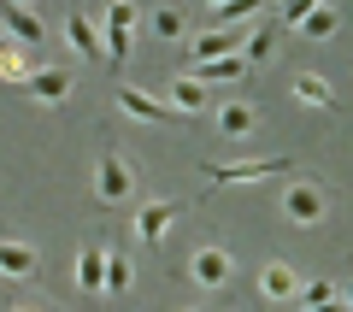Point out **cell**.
Here are the masks:
<instances>
[{
    "instance_id": "obj_28",
    "label": "cell",
    "mask_w": 353,
    "mask_h": 312,
    "mask_svg": "<svg viewBox=\"0 0 353 312\" xmlns=\"http://www.w3.org/2000/svg\"><path fill=\"white\" fill-rule=\"evenodd\" d=\"M12 6H36V0H12Z\"/></svg>"
},
{
    "instance_id": "obj_17",
    "label": "cell",
    "mask_w": 353,
    "mask_h": 312,
    "mask_svg": "<svg viewBox=\"0 0 353 312\" xmlns=\"http://www.w3.org/2000/svg\"><path fill=\"white\" fill-rule=\"evenodd\" d=\"M241 71H248V65H241V53H224V59H201V65H194V77H201V83H236Z\"/></svg>"
},
{
    "instance_id": "obj_19",
    "label": "cell",
    "mask_w": 353,
    "mask_h": 312,
    "mask_svg": "<svg viewBox=\"0 0 353 312\" xmlns=\"http://www.w3.org/2000/svg\"><path fill=\"white\" fill-rule=\"evenodd\" d=\"M130 283H136V265H130V253H106V295H130Z\"/></svg>"
},
{
    "instance_id": "obj_11",
    "label": "cell",
    "mask_w": 353,
    "mask_h": 312,
    "mask_svg": "<svg viewBox=\"0 0 353 312\" xmlns=\"http://www.w3.org/2000/svg\"><path fill=\"white\" fill-rule=\"evenodd\" d=\"M218 130H224L230 142H248L253 130H259V113H253L248 100H230V106H218Z\"/></svg>"
},
{
    "instance_id": "obj_22",
    "label": "cell",
    "mask_w": 353,
    "mask_h": 312,
    "mask_svg": "<svg viewBox=\"0 0 353 312\" xmlns=\"http://www.w3.org/2000/svg\"><path fill=\"white\" fill-rule=\"evenodd\" d=\"M336 295H341V289L330 283V277H312V283L294 289V300H301V306H324V300H336Z\"/></svg>"
},
{
    "instance_id": "obj_24",
    "label": "cell",
    "mask_w": 353,
    "mask_h": 312,
    "mask_svg": "<svg viewBox=\"0 0 353 312\" xmlns=\"http://www.w3.org/2000/svg\"><path fill=\"white\" fill-rule=\"evenodd\" d=\"M106 30V41H101V48H106V59H112V65H124L130 59V30H118V24H101Z\"/></svg>"
},
{
    "instance_id": "obj_30",
    "label": "cell",
    "mask_w": 353,
    "mask_h": 312,
    "mask_svg": "<svg viewBox=\"0 0 353 312\" xmlns=\"http://www.w3.org/2000/svg\"><path fill=\"white\" fill-rule=\"evenodd\" d=\"M206 6H218V0H206Z\"/></svg>"
},
{
    "instance_id": "obj_25",
    "label": "cell",
    "mask_w": 353,
    "mask_h": 312,
    "mask_svg": "<svg viewBox=\"0 0 353 312\" xmlns=\"http://www.w3.org/2000/svg\"><path fill=\"white\" fill-rule=\"evenodd\" d=\"M312 6H324V0H283V18H277V24H283V30H294L306 12H312Z\"/></svg>"
},
{
    "instance_id": "obj_2",
    "label": "cell",
    "mask_w": 353,
    "mask_h": 312,
    "mask_svg": "<svg viewBox=\"0 0 353 312\" xmlns=\"http://www.w3.org/2000/svg\"><path fill=\"white\" fill-rule=\"evenodd\" d=\"M130 188H136V171H130V159L106 148L101 159H94V200H101V206H124Z\"/></svg>"
},
{
    "instance_id": "obj_15",
    "label": "cell",
    "mask_w": 353,
    "mask_h": 312,
    "mask_svg": "<svg viewBox=\"0 0 353 312\" xmlns=\"http://www.w3.org/2000/svg\"><path fill=\"white\" fill-rule=\"evenodd\" d=\"M0 18H6V30H12L18 41H41L48 30H41V18L30 12V6H12V0H0Z\"/></svg>"
},
{
    "instance_id": "obj_5",
    "label": "cell",
    "mask_w": 353,
    "mask_h": 312,
    "mask_svg": "<svg viewBox=\"0 0 353 312\" xmlns=\"http://www.w3.org/2000/svg\"><path fill=\"white\" fill-rule=\"evenodd\" d=\"M277 41H283V24H277V18H259V24L241 36V65H248V71H253V65H271Z\"/></svg>"
},
{
    "instance_id": "obj_10",
    "label": "cell",
    "mask_w": 353,
    "mask_h": 312,
    "mask_svg": "<svg viewBox=\"0 0 353 312\" xmlns=\"http://www.w3.org/2000/svg\"><path fill=\"white\" fill-rule=\"evenodd\" d=\"M294 100L312 106V113H336V88H330L318 71H294Z\"/></svg>"
},
{
    "instance_id": "obj_4",
    "label": "cell",
    "mask_w": 353,
    "mask_h": 312,
    "mask_svg": "<svg viewBox=\"0 0 353 312\" xmlns=\"http://www.w3.org/2000/svg\"><path fill=\"white\" fill-rule=\"evenodd\" d=\"M118 113L141 118V124H176V118H183V113L171 106V100H153L148 88H136V83H124V88H118Z\"/></svg>"
},
{
    "instance_id": "obj_12",
    "label": "cell",
    "mask_w": 353,
    "mask_h": 312,
    "mask_svg": "<svg viewBox=\"0 0 353 312\" xmlns=\"http://www.w3.org/2000/svg\"><path fill=\"white\" fill-rule=\"evenodd\" d=\"M71 83H77V77L65 71V65H48V71H36V77H30V95H36V100H48V106H59V100L71 95Z\"/></svg>"
},
{
    "instance_id": "obj_16",
    "label": "cell",
    "mask_w": 353,
    "mask_h": 312,
    "mask_svg": "<svg viewBox=\"0 0 353 312\" xmlns=\"http://www.w3.org/2000/svg\"><path fill=\"white\" fill-rule=\"evenodd\" d=\"M171 106L176 113H206V83L201 77H176L171 83Z\"/></svg>"
},
{
    "instance_id": "obj_3",
    "label": "cell",
    "mask_w": 353,
    "mask_h": 312,
    "mask_svg": "<svg viewBox=\"0 0 353 312\" xmlns=\"http://www.w3.org/2000/svg\"><path fill=\"white\" fill-rule=\"evenodd\" d=\"M277 171H294L289 153H277V159H236V165H206V183L212 188H236V183H265V177Z\"/></svg>"
},
{
    "instance_id": "obj_7",
    "label": "cell",
    "mask_w": 353,
    "mask_h": 312,
    "mask_svg": "<svg viewBox=\"0 0 353 312\" xmlns=\"http://www.w3.org/2000/svg\"><path fill=\"white\" fill-rule=\"evenodd\" d=\"M189 277H194L201 289H224V283H230V253H224V248H194Z\"/></svg>"
},
{
    "instance_id": "obj_13",
    "label": "cell",
    "mask_w": 353,
    "mask_h": 312,
    "mask_svg": "<svg viewBox=\"0 0 353 312\" xmlns=\"http://www.w3.org/2000/svg\"><path fill=\"white\" fill-rule=\"evenodd\" d=\"M41 260L30 242H0V277H36Z\"/></svg>"
},
{
    "instance_id": "obj_18",
    "label": "cell",
    "mask_w": 353,
    "mask_h": 312,
    "mask_svg": "<svg viewBox=\"0 0 353 312\" xmlns=\"http://www.w3.org/2000/svg\"><path fill=\"white\" fill-rule=\"evenodd\" d=\"M294 30H301L306 41H330V36H336V6H330V0H324V6H312Z\"/></svg>"
},
{
    "instance_id": "obj_29",
    "label": "cell",
    "mask_w": 353,
    "mask_h": 312,
    "mask_svg": "<svg viewBox=\"0 0 353 312\" xmlns=\"http://www.w3.org/2000/svg\"><path fill=\"white\" fill-rule=\"evenodd\" d=\"M12 312H36V306H12Z\"/></svg>"
},
{
    "instance_id": "obj_26",
    "label": "cell",
    "mask_w": 353,
    "mask_h": 312,
    "mask_svg": "<svg viewBox=\"0 0 353 312\" xmlns=\"http://www.w3.org/2000/svg\"><path fill=\"white\" fill-rule=\"evenodd\" d=\"M106 24H118V30H136L141 18H136V6H130V0H112V6H106Z\"/></svg>"
},
{
    "instance_id": "obj_20",
    "label": "cell",
    "mask_w": 353,
    "mask_h": 312,
    "mask_svg": "<svg viewBox=\"0 0 353 312\" xmlns=\"http://www.w3.org/2000/svg\"><path fill=\"white\" fill-rule=\"evenodd\" d=\"M77 283H83V289H101L106 283V248H83V253H77Z\"/></svg>"
},
{
    "instance_id": "obj_6",
    "label": "cell",
    "mask_w": 353,
    "mask_h": 312,
    "mask_svg": "<svg viewBox=\"0 0 353 312\" xmlns=\"http://www.w3.org/2000/svg\"><path fill=\"white\" fill-rule=\"evenodd\" d=\"M294 289H301V271H294V265L271 260V265L259 271V300H265V306H283V300H294Z\"/></svg>"
},
{
    "instance_id": "obj_21",
    "label": "cell",
    "mask_w": 353,
    "mask_h": 312,
    "mask_svg": "<svg viewBox=\"0 0 353 312\" xmlns=\"http://www.w3.org/2000/svg\"><path fill=\"white\" fill-rule=\"evenodd\" d=\"M265 6H271V0H218L212 18H218V24H248V18H259Z\"/></svg>"
},
{
    "instance_id": "obj_27",
    "label": "cell",
    "mask_w": 353,
    "mask_h": 312,
    "mask_svg": "<svg viewBox=\"0 0 353 312\" xmlns=\"http://www.w3.org/2000/svg\"><path fill=\"white\" fill-rule=\"evenodd\" d=\"M341 300H347V312H353V277H347V289H341Z\"/></svg>"
},
{
    "instance_id": "obj_8",
    "label": "cell",
    "mask_w": 353,
    "mask_h": 312,
    "mask_svg": "<svg viewBox=\"0 0 353 312\" xmlns=\"http://www.w3.org/2000/svg\"><path fill=\"white\" fill-rule=\"evenodd\" d=\"M176 213H183L176 200H148V206L136 213V236H141V242H159L165 230L176 224Z\"/></svg>"
},
{
    "instance_id": "obj_23",
    "label": "cell",
    "mask_w": 353,
    "mask_h": 312,
    "mask_svg": "<svg viewBox=\"0 0 353 312\" xmlns=\"http://www.w3.org/2000/svg\"><path fill=\"white\" fill-rule=\"evenodd\" d=\"M183 12H171V6H159V12H153V36H165V41H183Z\"/></svg>"
},
{
    "instance_id": "obj_9",
    "label": "cell",
    "mask_w": 353,
    "mask_h": 312,
    "mask_svg": "<svg viewBox=\"0 0 353 312\" xmlns=\"http://www.w3.org/2000/svg\"><path fill=\"white\" fill-rule=\"evenodd\" d=\"M194 65L201 59H224V53H241V30L236 24H218V30H206V36H194Z\"/></svg>"
},
{
    "instance_id": "obj_1",
    "label": "cell",
    "mask_w": 353,
    "mask_h": 312,
    "mask_svg": "<svg viewBox=\"0 0 353 312\" xmlns=\"http://www.w3.org/2000/svg\"><path fill=\"white\" fill-rule=\"evenodd\" d=\"M283 218H289V224H301V230L324 224V218H330V188L312 183V177H294V183L283 188Z\"/></svg>"
},
{
    "instance_id": "obj_14",
    "label": "cell",
    "mask_w": 353,
    "mask_h": 312,
    "mask_svg": "<svg viewBox=\"0 0 353 312\" xmlns=\"http://www.w3.org/2000/svg\"><path fill=\"white\" fill-rule=\"evenodd\" d=\"M65 41H71V48L77 53H83V59H101V30H94V24H88V18L83 12H71V18H65Z\"/></svg>"
}]
</instances>
